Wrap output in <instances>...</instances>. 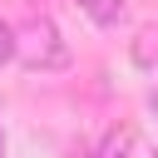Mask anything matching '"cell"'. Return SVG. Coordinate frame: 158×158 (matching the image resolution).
<instances>
[{
	"label": "cell",
	"mask_w": 158,
	"mask_h": 158,
	"mask_svg": "<svg viewBox=\"0 0 158 158\" xmlns=\"http://www.w3.org/2000/svg\"><path fill=\"white\" fill-rule=\"evenodd\" d=\"M74 5H79L94 25H114V20L123 15V0H74Z\"/></svg>",
	"instance_id": "2"
},
{
	"label": "cell",
	"mask_w": 158,
	"mask_h": 158,
	"mask_svg": "<svg viewBox=\"0 0 158 158\" xmlns=\"http://www.w3.org/2000/svg\"><path fill=\"white\" fill-rule=\"evenodd\" d=\"M153 158H158V153H153Z\"/></svg>",
	"instance_id": "6"
},
{
	"label": "cell",
	"mask_w": 158,
	"mask_h": 158,
	"mask_svg": "<svg viewBox=\"0 0 158 158\" xmlns=\"http://www.w3.org/2000/svg\"><path fill=\"white\" fill-rule=\"evenodd\" d=\"M5 59H15V30L0 20V64H5Z\"/></svg>",
	"instance_id": "4"
},
{
	"label": "cell",
	"mask_w": 158,
	"mask_h": 158,
	"mask_svg": "<svg viewBox=\"0 0 158 158\" xmlns=\"http://www.w3.org/2000/svg\"><path fill=\"white\" fill-rule=\"evenodd\" d=\"M128 148H133V133H128V128H109L94 158H128Z\"/></svg>",
	"instance_id": "3"
},
{
	"label": "cell",
	"mask_w": 158,
	"mask_h": 158,
	"mask_svg": "<svg viewBox=\"0 0 158 158\" xmlns=\"http://www.w3.org/2000/svg\"><path fill=\"white\" fill-rule=\"evenodd\" d=\"M15 54H20L30 69H64V64H69V49H64L54 20H44V15L30 20L25 35H15Z\"/></svg>",
	"instance_id": "1"
},
{
	"label": "cell",
	"mask_w": 158,
	"mask_h": 158,
	"mask_svg": "<svg viewBox=\"0 0 158 158\" xmlns=\"http://www.w3.org/2000/svg\"><path fill=\"white\" fill-rule=\"evenodd\" d=\"M148 104H153V114H158V89H153V94H148Z\"/></svg>",
	"instance_id": "5"
}]
</instances>
